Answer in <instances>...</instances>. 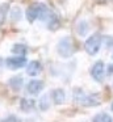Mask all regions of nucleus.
Returning <instances> with one entry per match:
<instances>
[{
	"label": "nucleus",
	"instance_id": "obj_1",
	"mask_svg": "<svg viewBox=\"0 0 113 122\" xmlns=\"http://www.w3.org/2000/svg\"><path fill=\"white\" fill-rule=\"evenodd\" d=\"M74 101L81 106H96L100 104V98L93 93H86L83 89L74 91Z\"/></svg>",
	"mask_w": 113,
	"mask_h": 122
},
{
	"label": "nucleus",
	"instance_id": "obj_2",
	"mask_svg": "<svg viewBox=\"0 0 113 122\" xmlns=\"http://www.w3.org/2000/svg\"><path fill=\"white\" fill-rule=\"evenodd\" d=\"M38 19H41L43 22H46L47 28L51 29V30H55V29L59 28V20H58L57 15H55L47 5H45V4H42L41 13H39Z\"/></svg>",
	"mask_w": 113,
	"mask_h": 122
},
{
	"label": "nucleus",
	"instance_id": "obj_3",
	"mask_svg": "<svg viewBox=\"0 0 113 122\" xmlns=\"http://www.w3.org/2000/svg\"><path fill=\"white\" fill-rule=\"evenodd\" d=\"M57 51L62 58H70V56L74 55L75 53V46H74V42L70 37H65L58 42L57 46Z\"/></svg>",
	"mask_w": 113,
	"mask_h": 122
},
{
	"label": "nucleus",
	"instance_id": "obj_4",
	"mask_svg": "<svg viewBox=\"0 0 113 122\" xmlns=\"http://www.w3.org/2000/svg\"><path fill=\"white\" fill-rule=\"evenodd\" d=\"M101 42H102V37L99 33H95L91 37H88V40L84 43V49L88 53V55H96L99 53L100 47H101Z\"/></svg>",
	"mask_w": 113,
	"mask_h": 122
},
{
	"label": "nucleus",
	"instance_id": "obj_5",
	"mask_svg": "<svg viewBox=\"0 0 113 122\" xmlns=\"http://www.w3.org/2000/svg\"><path fill=\"white\" fill-rule=\"evenodd\" d=\"M91 76H92V79H93L95 81H99V83H101L102 80H104V77H105V66H104V63H102L101 61L96 62V63L92 66Z\"/></svg>",
	"mask_w": 113,
	"mask_h": 122
},
{
	"label": "nucleus",
	"instance_id": "obj_6",
	"mask_svg": "<svg viewBox=\"0 0 113 122\" xmlns=\"http://www.w3.org/2000/svg\"><path fill=\"white\" fill-rule=\"evenodd\" d=\"M26 58L25 56H9L5 59V66L9 70H18L26 66Z\"/></svg>",
	"mask_w": 113,
	"mask_h": 122
},
{
	"label": "nucleus",
	"instance_id": "obj_7",
	"mask_svg": "<svg viewBox=\"0 0 113 122\" xmlns=\"http://www.w3.org/2000/svg\"><path fill=\"white\" fill-rule=\"evenodd\" d=\"M41 8H42L41 3H33L32 5L28 7V9L25 11V16H26V19H28L29 22H34L39 17Z\"/></svg>",
	"mask_w": 113,
	"mask_h": 122
},
{
	"label": "nucleus",
	"instance_id": "obj_8",
	"mask_svg": "<svg viewBox=\"0 0 113 122\" xmlns=\"http://www.w3.org/2000/svg\"><path fill=\"white\" fill-rule=\"evenodd\" d=\"M43 88H45L43 81H42V80H38V79H33L26 84V91H28V93L34 95V96L38 95Z\"/></svg>",
	"mask_w": 113,
	"mask_h": 122
},
{
	"label": "nucleus",
	"instance_id": "obj_9",
	"mask_svg": "<svg viewBox=\"0 0 113 122\" xmlns=\"http://www.w3.org/2000/svg\"><path fill=\"white\" fill-rule=\"evenodd\" d=\"M26 74L29 76H37L39 72L42 71V64L39 61H32L29 63H26Z\"/></svg>",
	"mask_w": 113,
	"mask_h": 122
},
{
	"label": "nucleus",
	"instance_id": "obj_10",
	"mask_svg": "<svg viewBox=\"0 0 113 122\" xmlns=\"http://www.w3.org/2000/svg\"><path fill=\"white\" fill-rule=\"evenodd\" d=\"M8 85H9V87L12 88L15 92H18V91L22 88V85H24V79H22V76H20V75H16V76L11 77V79L8 80Z\"/></svg>",
	"mask_w": 113,
	"mask_h": 122
},
{
	"label": "nucleus",
	"instance_id": "obj_11",
	"mask_svg": "<svg viewBox=\"0 0 113 122\" xmlns=\"http://www.w3.org/2000/svg\"><path fill=\"white\" fill-rule=\"evenodd\" d=\"M51 96H53V100H54V102L57 104V105H60V104H63L66 101V93H65V91L60 89V88L53 91Z\"/></svg>",
	"mask_w": 113,
	"mask_h": 122
},
{
	"label": "nucleus",
	"instance_id": "obj_12",
	"mask_svg": "<svg viewBox=\"0 0 113 122\" xmlns=\"http://www.w3.org/2000/svg\"><path fill=\"white\" fill-rule=\"evenodd\" d=\"M11 51H12L15 55L25 56L26 53H28V47H26V45H22V43H15V45L12 46V49H11Z\"/></svg>",
	"mask_w": 113,
	"mask_h": 122
},
{
	"label": "nucleus",
	"instance_id": "obj_13",
	"mask_svg": "<svg viewBox=\"0 0 113 122\" xmlns=\"http://www.w3.org/2000/svg\"><path fill=\"white\" fill-rule=\"evenodd\" d=\"M34 101L33 100H29V98H22L21 100V102H20V106H21V110H24V112H32L34 109Z\"/></svg>",
	"mask_w": 113,
	"mask_h": 122
},
{
	"label": "nucleus",
	"instance_id": "obj_14",
	"mask_svg": "<svg viewBox=\"0 0 113 122\" xmlns=\"http://www.w3.org/2000/svg\"><path fill=\"white\" fill-rule=\"evenodd\" d=\"M39 109H41L42 112L47 110V109L50 108V97L47 95H43L41 98H39V104H38Z\"/></svg>",
	"mask_w": 113,
	"mask_h": 122
},
{
	"label": "nucleus",
	"instance_id": "obj_15",
	"mask_svg": "<svg viewBox=\"0 0 113 122\" xmlns=\"http://www.w3.org/2000/svg\"><path fill=\"white\" fill-rule=\"evenodd\" d=\"M92 122H113L112 117L107 113H99L95 116V118L92 119Z\"/></svg>",
	"mask_w": 113,
	"mask_h": 122
},
{
	"label": "nucleus",
	"instance_id": "obj_16",
	"mask_svg": "<svg viewBox=\"0 0 113 122\" xmlns=\"http://www.w3.org/2000/svg\"><path fill=\"white\" fill-rule=\"evenodd\" d=\"M76 29H78V33L80 36H86V33L88 32L89 26H88V24H87L86 21H80L78 24V26H76Z\"/></svg>",
	"mask_w": 113,
	"mask_h": 122
},
{
	"label": "nucleus",
	"instance_id": "obj_17",
	"mask_svg": "<svg viewBox=\"0 0 113 122\" xmlns=\"http://www.w3.org/2000/svg\"><path fill=\"white\" fill-rule=\"evenodd\" d=\"M21 17H22L21 9L18 8V7H15V8L12 9V12H11V19H12V21H18Z\"/></svg>",
	"mask_w": 113,
	"mask_h": 122
},
{
	"label": "nucleus",
	"instance_id": "obj_18",
	"mask_svg": "<svg viewBox=\"0 0 113 122\" xmlns=\"http://www.w3.org/2000/svg\"><path fill=\"white\" fill-rule=\"evenodd\" d=\"M0 122H21V119L18 118V117H16V116H8L7 118L1 119Z\"/></svg>",
	"mask_w": 113,
	"mask_h": 122
},
{
	"label": "nucleus",
	"instance_id": "obj_19",
	"mask_svg": "<svg viewBox=\"0 0 113 122\" xmlns=\"http://www.w3.org/2000/svg\"><path fill=\"white\" fill-rule=\"evenodd\" d=\"M108 75H113V63L112 64H109V66H108Z\"/></svg>",
	"mask_w": 113,
	"mask_h": 122
},
{
	"label": "nucleus",
	"instance_id": "obj_20",
	"mask_svg": "<svg viewBox=\"0 0 113 122\" xmlns=\"http://www.w3.org/2000/svg\"><path fill=\"white\" fill-rule=\"evenodd\" d=\"M110 108H112V112H113V102H112V106H110Z\"/></svg>",
	"mask_w": 113,
	"mask_h": 122
}]
</instances>
